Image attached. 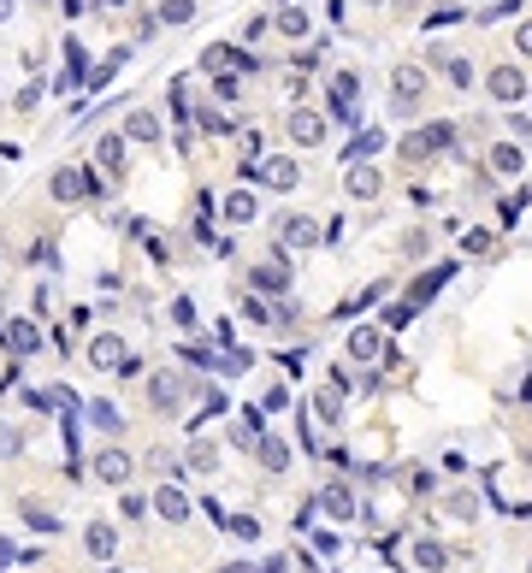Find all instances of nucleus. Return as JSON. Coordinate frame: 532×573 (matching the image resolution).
I'll list each match as a JSON object with an SVG mask.
<instances>
[{
    "instance_id": "f257e3e1",
    "label": "nucleus",
    "mask_w": 532,
    "mask_h": 573,
    "mask_svg": "<svg viewBox=\"0 0 532 573\" xmlns=\"http://www.w3.org/2000/svg\"><path fill=\"white\" fill-rule=\"evenodd\" d=\"M450 142H456V125H444V119H438V125L408 130V136L397 142V154L408 160V166H426V160H438V154H444Z\"/></svg>"
},
{
    "instance_id": "f03ea898",
    "label": "nucleus",
    "mask_w": 532,
    "mask_h": 573,
    "mask_svg": "<svg viewBox=\"0 0 532 573\" xmlns=\"http://www.w3.org/2000/svg\"><path fill=\"white\" fill-rule=\"evenodd\" d=\"M48 195H54L60 207H77V201H95V195H101V178H95L89 166H54V172H48Z\"/></svg>"
},
{
    "instance_id": "7ed1b4c3",
    "label": "nucleus",
    "mask_w": 532,
    "mask_h": 573,
    "mask_svg": "<svg viewBox=\"0 0 532 573\" xmlns=\"http://www.w3.org/2000/svg\"><path fill=\"white\" fill-rule=\"evenodd\" d=\"M190 373H178V367H166V373H148V402H154V414H184L190 408Z\"/></svg>"
},
{
    "instance_id": "20e7f679",
    "label": "nucleus",
    "mask_w": 532,
    "mask_h": 573,
    "mask_svg": "<svg viewBox=\"0 0 532 573\" xmlns=\"http://www.w3.org/2000/svg\"><path fill=\"white\" fill-rule=\"evenodd\" d=\"M485 95L497 101V107H515V101H527V77H521V65H491L485 71Z\"/></svg>"
},
{
    "instance_id": "39448f33",
    "label": "nucleus",
    "mask_w": 532,
    "mask_h": 573,
    "mask_svg": "<svg viewBox=\"0 0 532 573\" xmlns=\"http://www.w3.org/2000/svg\"><path fill=\"white\" fill-rule=\"evenodd\" d=\"M89 367H101V373H119V367H131V343H125L119 331H101V337L89 343Z\"/></svg>"
},
{
    "instance_id": "423d86ee",
    "label": "nucleus",
    "mask_w": 532,
    "mask_h": 573,
    "mask_svg": "<svg viewBox=\"0 0 532 573\" xmlns=\"http://www.w3.org/2000/svg\"><path fill=\"white\" fill-rule=\"evenodd\" d=\"M284 130H290L296 148H320V142H326V113H314V107H290Z\"/></svg>"
},
{
    "instance_id": "0eeeda50",
    "label": "nucleus",
    "mask_w": 532,
    "mask_h": 573,
    "mask_svg": "<svg viewBox=\"0 0 532 573\" xmlns=\"http://www.w3.org/2000/svg\"><path fill=\"white\" fill-rule=\"evenodd\" d=\"M125 142H131L125 130H119V136H101V142H95V166H101V172H107L113 184H119V178L131 172V154H125Z\"/></svg>"
},
{
    "instance_id": "6e6552de",
    "label": "nucleus",
    "mask_w": 532,
    "mask_h": 573,
    "mask_svg": "<svg viewBox=\"0 0 532 573\" xmlns=\"http://www.w3.org/2000/svg\"><path fill=\"white\" fill-rule=\"evenodd\" d=\"M89 473H95V479H101V485H119V491H125V485H131V455H125V449H101V455H95V461H89Z\"/></svg>"
},
{
    "instance_id": "1a4fd4ad",
    "label": "nucleus",
    "mask_w": 532,
    "mask_h": 573,
    "mask_svg": "<svg viewBox=\"0 0 532 573\" xmlns=\"http://www.w3.org/2000/svg\"><path fill=\"white\" fill-rule=\"evenodd\" d=\"M83 550H89V562H113L119 526H113V520H89V526H83Z\"/></svg>"
},
{
    "instance_id": "9d476101",
    "label": "nucleus",
    "mask_w": 532,
    "mask_h": 573,
    "mask_svg": "<svg viewBox=\"0 0 532 573\" xmlns=\"http://www.w3.org/2000/svg\"><path fill=\"white\" fill-rule=\"evenodd\" d=\"M261 184L266 190H296V184H302V166H296V160H290V154H272V160H261Z\"/></svg>"
},
{
    "instance_id": "9b49d317",
    "label": "nucleus",
    "mask_w": 532,
    "mask_h": 573,
    "mask_svg": "<svg viewBox=\"0 0 532 573\" xmlns=\"http://www.w3.org/2000/svg\"><path fill=\"white\" fill-rule=\"evenodd\" d=\"M219 213H225V225H255V219H261V195L255 190H225Z\"/></svg>"
},
{
    "instance_id": "f8f14e48",
    "label": "nucleus",
    "mask_w": 532,
    "mask_h": 573,
    "mask_svg": "<svg viewBox=\"0 0 532 573\" xmlns=\"http://www.w3.org/2000/svg\"><path fill=\"white\" fill-rule=\"evenodd\" d=\"M0 343L24 361V355H36V349H42V331H36V319H12V325H0Z\"/></svg>"
},
{
    "instance_id": "ddd939ff",
    "label": "nucleus",
    "mask_w": 532,
    "mask_h": 573,
    "mask_svg": "<svg viewBox=\"0 0 532 573\" xmlns=\"http://www.w3.org/2000/svg\"><path fill=\"white\" fill-rule=\"evenodd\" d=\"M249 284L261 290V296H284L290 290V266H284V255H272V260H261L255 272H249Z\"/></svg>"
},
{
    "instance_id": "4468645a",
    "label": "nucleus",
    "mask_w": 532,
    "mask_h": 573,
    "mask_svg": "<svg viewBox=\"0 0 532 573\" xmlns=\"http://www.w3.org/2000/svg\"><path fill=\"white\" fill-rule=\"evenodd\" d=\"M343 190H349V201H373V195L385 190V178H379L367 160H349V178H343Z\"/></svg>"
},
{
    "instance_id": "2eb2a0df",
    "label": "nucleus",
    "mask_w": 532,
    "mask_h": 573,
    "mask_svg": "<svg viewBox=\"0 0 532 573\" xmlns=\"http://www.w3.org/2000/svg\"><path fill=\"white\" fill-rule=\"evenodd\" d=\"M278 237H284V249H314V243H320V219H308V213H290V219L278 225Z\"/></svg>"
},
{
    "instance_id": "dca6fc26",
    "label": "nucleus",
    "mask_w": 532,
    "mask_h": 573,
    "mask_svg": "<svg viewBox=\"0 0 532 573\" xmlns=\"http://www.w3.org/2000/svg\"><path fill=\"white\" fill-rule=\"evenodd\" d=\"M420 95H426V71L420 65H397L391 71V101H414L420 107Z\"/></svg>"
},
{
    "instance_id": "f3484780",
    "label": "nucleus",
    "mask_w": 532,
    "mask_h": 573,
    "mask_svg": "<svg viewBox=\"0 0 532 573\" xmlns=\"http://www.w3.org/2000/svg\"><path fill=\"white\" fill-rule=\"evenodd\" d=\"M349 355H355V361H379V355H385V331H379V325H355V331H349Z\"/></svg>"
},
{
    "instance_id": "a211bd4d",
    "label": "nucleus",
    "mask_w": 532,
    "mask_h": 573,
    "mask_svg": "<svg viewBox=\"0 0 532 573\" xmlns=\"http://www.w3.org/2000/svg\"><path fill=\"white\" fill-rule=\"evenodd\" d=\"M355 95H361V77H355V71H337L332 77V113L337 119H355Z\"/></svg>"
},
{
    "instance_id": "6ab92c4d",
    "label": "nucleus",
    "mask_w": 532,
    "mask_h": 573,
    "mask_svg": "<svg viewBox=\"0 0 532 573\" xmlns=\"http://www.w3.org/2000/svg\"><path fill=\"white\" fill-rule=\"evenodd\" d=\"M125 136L142 142V148H154V142H160V119H154L148 107H131V113H125Z\"/></svg>"
},
{
    "instance_id": "aec40b11",
    "label": "nucleus",
    "mask_w": 532,
    "mask_h": 573,
    "mask_svg": "<svg viewBox=\"0 0 532 573\" xmlns=\"http://www.w3.org/2000/svg\"><path fill=\"white\" fill-rule=\"evenodd\" d=\"M154 514L178 526V520H190V497H184L178 485H160V491H154Z\"/></svg>"
},
{
    "instance_id": "412c9836",
    "label": "nucleus",
    "mask_w": 532,
    "mask_h": 573,
    "mask_svg": "<svg viewBox=\"0 0 532 573\" xmlns=\"http://www.w3.org/2000/svg\"><path fill=\"white\" fill-rule=\"evenodd\" d=\"M314 420H320V426H337V420H343V384H320V390H314Z\"/></svg>"
},
{
    "instance_id": "4be33fe9",
    "label": "nucleus",
    "mask_w": 532,
    "mask_h": 573,
    "mask_svg": "<svg viewBox=\"0 0 532 573\" xmlns=\"http://www.w3.org/2000/svg\"><path fill=\"white\" fill-rule=\"evenodd\" d=\"M444 284H450V266H438V272H426V278H420V284L408 290V302H402V308H408V314H414V308H426V302H432V296H438Z\"/></svg>"
},
{
    "instance_id": "5701e85b",
    "label": "nucleus",
    "mask_w": 532,
    "mask_h": 573,
    "mask_svg": "<svg viewBox=\"0 0 532 573\" xmlns=\"http://www.w3.org/2000/svg\"><path fill=\"white\" fill-rule=\"evenodd\" d=\"M231 65H243V71H249V54H237V48H225V42H213V48H207V54H201V71H207V77H213V71H231Z\"/></svg>"
},
{
    "instance_id": "b1692460",
    "label": "nucleus",
    "mask_w": 532,
    "mask_h": 573,
    "mask_svg": "<svg viewBox=\"0 0 532 573\" xmlns=\"http://www.w3.org/2000/svg\"><path fill=\"white\" fill-rule=\"evenodd\" d=\"M414 568L420 573H444L450 568V550H444L438 538H420V544H414Z\"/></svg>"
},
{
    "instance_id": "393cba45",
    "label": "nucleus",
    "mask_w": 532,
    "mask_h": 573,
    "mask_svg": "<svg viewBox=\"0 0 532 573\" xmlns=\"http://www.w3.org/2000/svg\"><path fill=\"white\" fill-rule=\"evenodd\" d=\"M272 30H278V36H290V42H302V36H308V30H314V18H308V12H302V6H284V12H278V18H272Z\"/></svg>"
},
{
    "instance_id": "a878e982",
    "label": "nucleus",
    "mask_w": 532,
    "mask_h": 573,
    "mask_svg": "<svg viewBox=\"0 0 532 573\" xmlns=\"http://www.w3.org/2000/svg\"><path fill=\"white\" fill-rule=\"evenodd\" d=\"M255 461H261L266 473H284V467H290V444H284V438H261V444H255Z\"/></svg>"
},
{
    "instance_id": "bb28decb",
    "label": "nucleus",
    "mask_w": 532,
    "mask_h": 573,
    "mask_svg": "<svg viewBox=\"0 0 532 573\" xmlns=\"http://www.w3.org/2000/svg\"><path fill=\"white\" fill-rule=\"evenodd\" d=\"M320 509L332 514V520H355V497H349V485H326V491H320Z\"/></svg>"
},
{
    "instance_id": "cd10ccee",
    "label": "nucleus",
    "mask_w": 532,
    "mask_h": 573,
    "mask_svg": "<svg viewBox=\"0 0 532 573\" xmlns=\"http://www.w3.org/2000/svg\"><path fill=\"white\" fill-rule=\"evenodd\" d=\"M154 18H160V24H172V30H184V24H196V0H160V6H154Z\"/></svg>"
},
{
    "instance_id": "c85d7f7f",
    "label": "nucleus",
    "mask_w": 532,
    "mask_h": 573,
    "mask_svg": "<svg viewBox=\"0 0 532 573\" xmlns=\"http://www.w3.org/2000/svg\"><path fill=\"white\" fill-rule=\"evenodd\" d=\"M184 461H190V473H196V479H213V473H219V449L207 444V438H201V444H190V455H184Z\"/></svg>"
},
{
    "instance_id": "c756f323",
    "label": "nucleus",
    "mask_w": 532,
    "mask_h": 573,
    "mask_svg": "<svg viewBox=\"0 0 532 573\" xmlns=\"http://www.w3.org/2000/svg\"><path fill=\"white\" fill-rule=\"evenodd\" d=\"M521 166H527V154H521L515 142H497V148H491V172H503V178H515Z\"/></svg>"
},
{
    "instance_id": "7c9ffc66",
    "label": "nucleus",
    "mask_w": 532,
    "mask_h": 573,
    "mask_svg": "<svg viewBox=\"0 0 532 573\" xmlns=\"http://www.w3.org/2000/svg\"><path fill=\"white\" fill-rule=\"evenodd\" d=\"M432 60L444 65V77H450V83H456V89H467V83H473V65H467L462 54H444V48H438V54H432Z\"/></svg>"
},
{
    "instance_id": "2f4dec72",
    "label": "nucleus",
    "mask_w": 532,
    "mask_h": 573,
    "mask_svg": "<svg viewBox=\"0 0 532 573\" xmlns=\"http://www.w3.org/2000/svg\"><path fill=\"white\" fill-rule=\"evenodd\" d=\"M444 514H450V520H479V497H473V491H450V497H444Z\"/></svg>"
},
{
    "instance_id": "473e14b6",
    "label": "nucleus",
    "mask_w": 532,
    "mask_h": 573,
    "mask_svg": "<svg viewBox=\"0 0 532 573\" xmlns=\"http://www.w3.org/2000/svg\"><path fill=\"white\" fill-rule=\"evenodd\" d=\"M379 148H385V130H361V136L349 142V160H373Z\"/></svg>"
},
{
    "instance_id": "72a5a7b5",
    "label": "nucleus",
    "mask_w": 532,
    "mask_h": 573,
    "mask_svg": "<svg viewBox=\"0 0 532 573\" xmlns=\"http://www.w3.org/2000/svg\"><path fill=\"white\" fill-rule=\"evenodd\" d=\"M231 444L255 449V444H261V420H255V414H243V420H237V426H231Z\"/></svg>"
},
{
    "instance_id": "f704fd0d",
    "label": "nucleus",
    "mask_w": 532,
    "mask_h": 573,
    "mask_svg": "<svg viewBox=\"0 0 532 573\" xmlns=\"http://www.w3.org/2000/svg\"><path fill=\"white\" fill-rule=\"evenodd\" d=\"M24 449V426H12V420H0V461H12Z\"/></svg>"
},
{
    "instance_id": "c9c22d12",
    "label": "nucleus",
    "mask_w": 532,
    "mask_h": 573,
    "mask_svg": "<svg viewBox=\"0 0 532 573\" xmlns=\"http://www.w3.org/2000/svg\"><path fill=\"white\" fill-rule=\"evenodd\" d=\"M36 101H42V83H24V89H18V101H12V107H18V113H36Z\"/></svg>"
},
{
    "instance_id": "e433bc0d",
    "label": "nucleus",
    "mask_w": 532,
    "mask_h": 573,
    "mask_svg": "<svg viewBox=\"0 0 532 573\" xmlns=\"http://www.w3.org/2000/svg\"><path fill=\"white\" fill-rule=\"evenodd\" d=\"M402 491H432V473H426V467H408V473H402Z\"/></svg>"
},
{
    "instance_id": "4c0bfd02",
    "label": "nucleus",
    "mask_w": 532,
    "mask_h": 573,
    "mask_svg": "<svg viewBox=\"0 0 532 573\" xmlns=\"http://www.w3.org/2000/svg\"><path fill=\"white\" fill-rule=\"evenodd\" d=\"M462 249H467V255H491V231H467Z\"/></svg>"
},
{
    "instance_id": "58836bf2",
    "label": "nucleus",
    "mask_w": 532,
    "mask_h": 573,
    "mask_svg": "<svg viewBox=\"0 0 532 573\" xmlns=\"http://www.w3.org/2000/svg\"><path fill=\"white\" fill-rule=\"evenodd\" d=\"M213 95L231 101V95H237V77H231V71H213Z\"/></svg>"
},
{
    "instance_id": "ea45409f",
    "label": "nucleus",
    "mask_w": 532,
    "mask_h": 573,
    "mask_svg": "<svg viewBox=\"0 0 532 573\" xmlns=\"http://www.w3.org/2000/svg\"><path fill=\"white\" fill-rule=\"evenodd\" d=\"M142 509H154V503H142L136 491H125V503H119V514H125V520H142Z\"/></svg>"
},
{
    "instance_id": "a19ab883",
    "label": "nucleus",
    "mask_w": 532,
    "mask_h": 573,
    "mask_svg": "<svg viewBox=\"0 0 532 573\" xmlns=\"http://www.w3.org/2000/svg\"><path fill=\"white\" fill-rule=\"evenodd\" d=\"M89 414H95V426H101V432H119V414H113L107 402H101V408H89Z\"/></svg>"
},
{
    "instance_id": "79ce46f5",
    "label": "nucleus",
    "mask_w": 532,
    "mask_h": 573,
    "mask_svg": "<svg viewBox=\"0 0 532 573\" xmlns=\"http://www.w3.org/2000/svg\"><path fill=\"white\" fill-rule=\"evenodd\" d=\"M201 130H213V136H219V130H231V125H225V113H213V107H201Z\"/></svg>"
},
{
    "instance_id": "37998d69",
    "label": "nucleus",
    "mask_w": 532,
    "mask_h": 573,
    "mask_svg": "<svg viewBox=\"0 0 532 573\" xmlns=\"http://www.w3.org/2000/svg\"><path fill=\"white\" fill-rule=\"evenodd\" d=\"M515 48H521V60H532V24H521V30H515Z\"/></svg>"
},
{
    "instance_id": "c03bdc74",
    "label": "nucleus",
    "mask_w": 532,
    "mask_h": 573,
    "mask_svg": "<svg viewBox=\"0 0 532 573\" xmlns=\"http://www.w3.org/2000/svg\"><path fill=\"white\" fill-rule=\"evenodd\" d=\"M219 573H261V568H255V562H225Z\"/></svg>"
},
{
    "instance_id": "a18cd8bd",
    "label": "nucleus",
    "mask_w": 532,
    "mask_h": 573,
    "mask_svg": "<svg viewBox=\"0 0 532 573\" xmlns=\"http://www.w3.org/2000/svg\"><path fill=\"white\" fill-rule=\"evenodd\" d=\"M420 12V0H397V18H414Z\"/></svg>"
},
{
    "instance_id": "49530a36",
    "label": "nucleus",
    "mask_w": 532,
    "mask_h": 573,
    "mask_svg": "<svg viewBox=\"0 0 532 573\" xmlns=\"http://www.w3.org/2000/svg\"><path fill=\"white\" fill-rule=\"evenodd\" d=\"M6 18H12V0H0V24H6Z\"/></svg>"
},
{
    "instance_id": "de8ad7c7",
    "label": "nucleus",
    "mask_w": 532,
    "mask_h": 573,
    "mask_svg": "<svg viewBox=\"0 0 532 573\" xmlns=\"http://www.w3.org/2000/svg\"><path fill=\"white\" fill-rule=\"evenodd\" d=\"M95 6H125V0H95Z\"/></svg>"
},
{
    "instance_id": "09e8293b",
    "label": "nucleus",
    "mask_w": 532,
    "mask_h": 573,
    "mask_svg": "<svg viewBox=\"0 0 532 573\" xmlns=\"http://www.w3.org/2000/svg\"><path fill=\"white\" fill-rule=\"evenodd\" d=\"M0 184H6V166H0Z\"/></svg>"
},
{
    "instance_id": "8fccbe9b",
    "label": "nucleus",
    "mask_w": 532,
    "mask_h": 573,
    "mask_svg": "<svg viewBox=\"0 0 532 573\" xmlns=\"http://www.w3.org/2000/svg\"><path fill=\"white\" fill-rule=\"evenodd\" d=\"M527 101H532V95H527Z\"/></svg>"
}]
</instances>
